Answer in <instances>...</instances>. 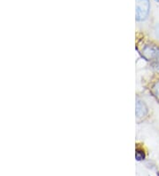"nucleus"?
Wrapping results in <instances>:
<instances>
[{
    "instance_id": "9",
    "label": "nucleus",
    "mask_w": 159,
    "mask_h": 176,
    "mask_svg": "<svg viewBox=\"0 0 159 176\" xmlns=\"http://www.w3.org/2000/svg\"><path fill=\"white\" fill-rule=\"evenodd\" d=\"M157 176H159V172L157 173Z\"/></svg>"
},
{
    "instance_id": "4",
    "label": "nucleus",
    "mask_w": 159,
    "mask_h": 176,
    "mask_svg": "<svg viewBox=\"0 0 159 176\" xmlns=\"http://www.w3.org/2000/svg\"><path fill=\"white\" fill-rule=\"evenodd\" d=\"M135 158L138 161H141L145 159V152L142 149H136L135 153Z\"/></svg>"
},
{
    "instance_id": "8",
    "label": "nucleus",
    "mask_w": 159,
    "mask_h": 176,
    "mask_svg": "<svg viewBox=\"0 0 159 176\" xmlns=\"http://www.w3.org/2000/svg\"><path fill=\"white\" fill-rule=\"evenodd\" d=\"M155 1H156V2H158V3H159V0H155Z\"/></svg>"
},
{
    "instance_id": "7",
    "label": "nucleus",
    "mask_w": 159,
    "mask_h": 176,
    "mask_svg": "<svg viewBox=\"0 0 159 176\" xmlns=\"http://www.w3.org/2000/svg\"><path fill=\"white\" fill-rule=\"evenodd\" d=\"M154 68H156V71H158V72H159V62H156V64H155V67H154Z\"/></svg>"
},
{
    "instance_id": "6",
    "label": "nucleus",
    "mask_w": 159,
    "mask_h": 176,
    "mask_svg": "<svg viewBox=\"0 0 159 176\" xmlns=\"http://www.w3.org/2000/svg\"><path fill=\"white\" fill-rule=\"evenodd\" d=\"M153 35H154V37L159 40V23H156V26L154 27L153 29Z\"/></svg>"
},
{
    "instance_id": "5",
    "label": "nucleus",
    "mask_w": 159,
    "mask_h": 176,
    "mask_svg": "<svg viewBox=\"0 0 159 176\" xmlns=\"http://www.w3.org/2000/svg\"><path fill=\"white\" fill-rule=\"evenodd\" d=\"M153 92H154V95L159 99V81H157L156 83L153 86Z\"/></svg>"
},
{
    "instance_id": "3",
    "label": "nucleus",
    "mask_w": 159,
    "mask_h": 176,
    "mask_svg": "<svg viewBox=\"0 0 159 176\" xmlns=\"http://www.w3.org/2000/svg\"><path fill=\"white\" fill-rule=\"evenodd\" d=\"M136 118L137 119H142L147 115L149 114V108L144 101L141 100L140 98H137L136 100Z\"/></svg>"
},
{
    "instance_id": "1",
    "label": "nucleus",
    "mask_w": 159,
    "mask_h": 176,
    "mask_svg": "<svg viewBox=\"0 0 159 176\" xmlns=\"http://www.w3.org/2000/svg\"><path fill=\"white\" fill-rule=\"evenodd\" d=\"M150 10V0H136V21H145L149 16Z\"/></svg>"
},
{
    "instance_id": "2",
    "label": "nucleus",
    "mask_w": 159,
    "mask_h": 176,
    "mask_svg": "<svg viewBox=\"0 0 159 176\" xmlns=\"http://www.w3.org/2000/svg\"><path fill=\"white\" fill-rule=\"evenodd\" d=\"M142 53L148 60L159 62V47L155 45H146L142 49Z\"/></svg>"
}]
</instances>
